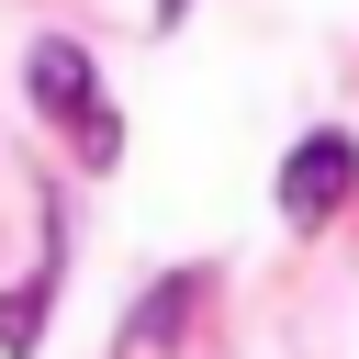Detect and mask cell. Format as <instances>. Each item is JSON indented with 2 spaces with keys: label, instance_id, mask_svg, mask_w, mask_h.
<instances>
[{
  "label": "cell",
  "instance_id": "obj_1",
  "mask_svg": "<svg viewBox=\"0 0 359 359\" xmlns=\"http://www.w3.org/2000/svg\"><path fill=\"white\" fill-rule=\"evenodd\" d=\"M348 168H359L348 135H303V146L280 157V213H292V224H325V213L348 202Z\"/></svg>",
  "mask_w": 359,
  "mask_h": 359
},
{
  "label": "cell",
  "instance_id": "obj_4",
  "mask_svg": "<svg viewBox=\"0 0 359 359\" xmlns=\"http://www.w3.org/2000/svg\"><path fill=\"white\" fill-rule=\"evenodd\" d=\"M45 303H56V280L34 269L22 292H0V348H34V325H45Z\"/></svg>",
  "mask_w": 359,
  "mask_h": 359
},
{
  "label": "cell",
  "instance_id": "obj_3",
  "mask_svg": "<svg viewBox=\"0 0 359 359\" xmlns=\"http://www.w3.org/2000/svg\"><path fill=\"white\" fill-rule=\"evenodd\" d=\"M202 292H213V269H180V280H157V292L123 314V348H168V337L202 314Z\"/></svg>",
  "mask_w": 359,
  "mask_h": 359
},
{
  "label": "cell",
  "instance_id": "obj_2",
  "mask_svg": "<svg viewBox=\"0 0 359 359\" xmlns=\"http://www.w3.org/2000/svg\"><path fill=\"white\" fill-rule=\"evenodd\" d=\"M22 79H34V101H45L56 123H79V135L101 123V101H90V56H79V45H34Z\"/></svg>",
  "mask_w": 359,
  "mask_h": 359
}]
</instances>
